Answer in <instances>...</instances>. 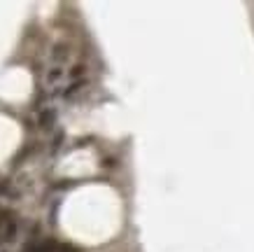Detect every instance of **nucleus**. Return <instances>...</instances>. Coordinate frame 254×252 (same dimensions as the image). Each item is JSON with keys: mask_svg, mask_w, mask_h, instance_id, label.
I'll return each instance as SVG.
<instances>
[{"mask_svg": "<svg viewBox=\"0 0 254 252\" xmlns=\"http://www.w3.org/2000/svg\"><path fill=\"white\" fill-rule=\"evenodd\" d=\"M84 73V66H75V70H72V77H77Z\"/></svg>", "mask_w": 254, "mask_h": 252, "instance_id": "39448f33", "label": "nucleus"}, {"mask_svg": "<svg viewBox=\"0 0 254 252\" xmlns=\"http://www.w3.org/2000/svg\"><path fill=\"white\" fill-rule=\"evenodd\" d=\"M68 47L65 45H56L54 47V52H52V56H54L56 61H65V59H68Z\"/></svg>", "mask_w": 254, "mask_h": 252, "instance_id": "f03ea898", "label": "nucleus"}, {"mask_svg": "<svg viewBox=\"0 0 254 252\" xmlns=\"http://www.w3.org/2000/svg\"><path fill=\"white\" fill-rule=\"evenodd\" d=\"M54 122H56V110H52V107H49V110H42V112H40V117H38V124H40V129H52V126H54Z\"/></svg>", "mask_w": 254, "mask_h": 252, "instance_id": "f257e3e1", "label": "nucleus"}, {"mask_svg": "<svg viewBox=\"0 0 254 252\" xmlns=\"http://www.w3.org/2000/svg\"><path fill=\"white\" fill-rule=\"evenodd\" d=\"M61 75H63L61 68H52L49 70V75H47V80H49V82H56V80H61Z\"/></svg>", "mask_w": 254, "mask_h": 252, "instance_id": "20e7f679", "label": "nucleus"}, {"mask_svg": "<svg viewBox=\"0 0 254 252\" xmlns=\"http://www.w3.org/2000/svg\"><path fill=\"white\" fill-rule=\"evenodd\" d=\"M84 86H86V82H75V84H72V86H70V89H68V91L63 93V96H65V98H70V96H75V93H77V91H82Z\"/></svg>", "mask_w": 254, "mask_h": 252, "instance_id": "7ed1b4c3", "label": "nucleus"}]
</instances>
